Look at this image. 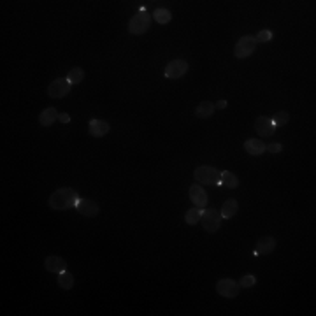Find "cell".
Instances as JSON below:
<instances>
[{
  "mask_svg": "<svg viewBox=\"0 0 316 316\" xmlns=\"http://www.w3.org/2000/svg\"><path fill=\"white\" fill-rule=\"evenodd\" d=\"M79 202V195L74 188H58L49 195V208L55 211H65V209L76 208Z\"/></svg>",
  "mask_w": 316,
  "mask_h": 316,
  "instance_id": "cell-1",
  "label": "cell"
},
{
  "mask_svg": "<svg viewBox=\"0 0 316 316\" xmlns=\"http://www.w3.org/2000/svg\"><path fill=\"white\" fill-rule=\"evenodd\" d=\"M149 26H151V16H149V12H146V9H141V11L128 21V32H130L132 35H141L148 32Z\"/></svg>",
  "mask_w": 316,
  "mask_h": 316,
  "instance_id": "cell-2",
  "label": "cell"
},
{
  "mask_svg": "<svg viewBox=\"0 0 316 316\" xmlns=\"http://www.w3.org/2000/svg\"><path fill=\"white\" fill-rule=\"evenodd\" d=\"M194 178L199 185H219V171L211 165H201L194 171Z\"/></svg>",
  "mask_w": 316,
  "mask_h": 316,
  "instance_id": "cell-3",
  "label": "cell"
},
{
  "mask_svg": "<svg viewBox=\"0 0 316 316\" xmlns=\"http://www.w3.org/2000/svg\"><path fill=\"white\" fill-rule=\"evenodd\" d=\"M221 219H223L221 214H219L214 208L204 209V211H202V218H201L202 228H204L206 232H209V234H214V232H218L219 228H221Z\"/></svg>",
  "mask_w": 316,
  "mask_h": 316,
  "instance_id": "cell-4",
  "label": "cell"
},
{
  "mask_svg": "<svg viewBox=\"0 0 316 316\" xmlns=\"http://www.w3.org/2000/svg\"><path fill=\"white\" fill-rule=\"evenodd\" d=\"M257 44L258 42L257 39H255V35H244V37H241L234 48L235 58L244 60L248 58V56H251L253 53H255V49H257Z\"/></svg>",
  "mask_w": 316,
  "mask_h": 316,
  "instance_id": "cell-5",
  "label": "cell"
},
{
  "mask_svg": "<svg viewBox=\"0 0 316 316\" xmlns=\"http://www.w3.org/2000/svg\"><path fill=\"white\" fill-rule=\"evenodd\" d=\"M216 292H218V295H221L225 299H235L239 295V292H241V285L235 279L223 278L216 283Z\"/></svg>",
  "mask_w": 316,
  "mask_h": 316,
  "instance_id": "cell-6",
  "label": "cell"
},
{
  "mask_svg": "<svg viewBox=\"0 0 316 316\" xmlns=\"http://www.w3.org/2000/svg\"><path fill=\"white\" fill-rule=\"evenodd\" d=\"M71 88L72 85L67 81V78H58L53 83H49V86L46 88V93H48V97L51 99H62L71 92Z\"/></svg>",
  "mask_w": 316,
  "mask_h": 316,
  "instance_id": "cell-7",
  "label": "cell"
},
{
  "mask_svg": "<svg viewBox=\"0 0 316 316\" xmlns=\"http://www.w3.org/2000/svg\"><path fill=\"white\" fill-rule=\"evenodd\" d=\"M186 72H188V63H186V60L176 58L167 63V67H165V71H164V76L167 79H179V78H183Z\"/></svg>",
  "mask_w": 316,
  "mask_h": 316,
  "instance_id": "cell-8",
  "label": "cell"
},
{
  "mask_svg": "<svg viewBox=\"0 0 316 316\" xmlns=\"http://www.w3.org/2000/svg\"><path fill=\"white\" fill-rule=\"evenodd\" d=\"M188 197H190V201L194 202V206L195 208H199V209H206V206H208V202H209V199H208V194H206V190L202 188L201 185H192L190 186V190H188Z\"/></svg>",
  "mask_w": 316,
  "mask_h": 316,
  "instance_id": "cell-9",
  "label": "cell"
},
{
  "mask_svg": "<svg viewBox=\"0 0 316 316\" xmlns=\"http://www.w3.org/2000/svg\"><path fill=\"white\" fill-rule=\"evenodd\" d=\"M76 209H78L79 214L86 216V218H95L99 214V211H101L99 204L95 201H92V199H79Z\"/></svg>",
  "mask_w": 316,
  "mask_h": 316,
  "instance_id": "cell-10",
  "label": "cell"
},
{
  "mask_svg": "<svg viewBox=\"0 0 316 316\" xmlns=\"http://www.w3.org/2000/svg\"><path fill=\"white\" fill-rule=\"evenodd\" d=\"M255 128H257L260 137H271V135L276 134V125L269 116H260V118H257Z\"/></svg>",
  "mask_w": 316,
  "mask_h": 316,
  "instance_id": "cell-11",
  "label": "cell"
},
{
  "mask_svg": "<svg viewBox=\"0 0 316 316\" xmlns=\"http://www.w3.org/2000/svg\"><path fill=\"white\" fill-rule=\"evenodd\" d=\"M109 130H111V125L104 119H92L88 123V134L92 137H104L109 134Z\"/></svg>",
  "mask_w": 316,
  "mask_h": 316,
  "instance_id": "cell-12",
  "label": "cell"
},
{
  "mask_svg": "<svg viewBox=\"0 0 316 316\" xmlns=\"http://www.w3.org/2000/svg\"><path fill=\"white\" fill-rule=\"evenodd\" d=\"M276 249V239L271 235H264L257 241V248H255V257L258 255H271Z\"/></svg>",
  "mask_w": 316,
  "mask_h": 316,
  "instance_id": "cell-13",
  "label": "cell"
},
{
  "mask_svg": "<svg viewBox=\"0 0 316 316\" xmlns=\"http://www.w3.org/2000/svg\"><path fill=\"white\" fill-rule=\"evenodd\" d=\"M44 267H46V271L60 274V272L67 271V262L63 260L62 257H58V255H49L44 262Z\"/></svg>",
  "mask_w": 316,
  "mask_h": 316,
  "instance_id": "cell-14",
  "label": "cell"
},
{
  "mask_svg": "<svg viewBox=\"0 0 316 316\" xmlns=\"http://www.w3.org/2000/svg\"><path fill=\"white\" fill-rule=\"evenodd\" d=\"M244 149L249 153V155L260 156V155H264V153H265L267 144H265L264 141H260V139H248V141L244 142Z\"/></svg>",
  "mask_w": 316,
  "mask_h": 316,
  "instance_id": "cell-15",
  "label": "cell"
},
{
  "mask_svg": "<svg viewBox=\"0 0 316 316\" xmlns=\"http://www.w3.org/2000/svg\"><path fill=\"white\" fill-rule=\"evenodd\" d=\"M218 186H227V188H237L239 178L230 171H219V185Z\"/></svg>",
  "mask_w": 316,
  "mask_h": 316,
  "instance_id": "cell-16",
  "label": "cell"
},
{
  "mask_svg": "<svg viewBox=\"0 0 316 316\" xmlns=\"http://www.w3.org/2000/svg\"><path fill=\"white\" fill-rule=\"evenodd\" d=\"M239 211V204L235 199H228V201L223 202V206H221V211H219V214H221V218L225 219H230L234 218L235 214H237Z\"/></svg>",
  "mask_w": 316,
  "mask_h": 316,
  "instance_id": "cell-17",
  "label": "cell"
},
{
  "mask_svg": "<svg viewBox=\"0 0 316 316\" xmlns=\"http://www.w3.org/2000/svg\"><path fill=\"white\" fill-rule=\"evenodd\" d=\"M58 111H56L55 107H46L44 111L39 114V123H41L42 126H51L53 123L58 119Z\"/></svg>",
  "mask_w": 316,
  "mask_h": 316,
  "instance_id": "cell-18",
  "label": "cell"
},
{
  "mask_svg": "<svg viewBox=\"0 0 316 316\" xmlns=\"http://www.w3.org/2000/svg\"><path fill=\"white\" fill-rule=\"evenodd\" d=\"M212 112H214V104L209 101L201 102V104L197 105V109H195V116H197V118H202V119L211 118Z\"/></svg>",
  "mask_w": 316,
  "mask_h": 316,
  "instance_id": "cell-19",
  "label": "cell"
},
{
  "mask_svg": "<svg viewBox=\"0 0 316 316\" xmlns=\"http://www.w3.org/2000/svg\"><path fill=\"white\" fill-rule=\"evenodd\" d=\"M202 211L204 209H199V208H190L188 211H186V214H185V221H186V225H197L199 221H201V218H202Z\"/></svg>",
  "mask_w": 316,
  "mask_h": 316,
  "instance_id": "cell-20",
  "label": "cell"
},
{
  "mask_svg": "<svg viewBox=\"0 0 316 316\" xmlns=\"http://www.w3.org/2000/svg\"><path fill=\"white\" fill-rule=\"evenodd\" d=\"M58 285H60L62 290H71V288H74V276L67 271L60 272L58 274Z\"/></svg>",
  "mask_w": 316,
  "mask_h": 316,
  "instance_id": "cell-21",
  "label": "cell"
},
{
  "mask_svg": "<svg viewBox=\"0 0 316 316\" xmlns=\"http://www.w3.org/2000/svg\"><path fill=\"white\" fill-rule=\"evenodd\" d=\"M153 19H155L158 25H167L172 19V14L169 9H156V11L153 12Z\"/></svg>",
  "mask_w": 316,
  "mask_h": 316,
  "instance_id": "cell-22",
  "label": "cell"
},
{
  "mask_svg": "<svg viewBox=\"0 0 316 316\" xmlns=\"http://www.w3.org/2000/svg\"><path fill=\"white\" fill-rule=\"evenodd\" d=\"M83 79H85V71H83L81 67H74L67 72V81L71 83V85H79Z\"/></svg>",
  "mask_w": 316,
  "mask_h": 316,
  "instance_id": "cell-23",
  "label": "cell"
},
{
  "mask_svg": "<svg viewBox=\"0 0 316 316\" xmlns=\"http://www.w3.org/2000/svg\"><path fill=\"white\" fill-rule=\"evenodd\" d=\"M271 119L274 121L276 128H278V126H281V125H287L288 119H290V114H288L287 111H279V112H276V114L272 116Z\"/></svg>",
  "mask_w": 316,
  "mask_h": 316,
  "instance_id": "cell-24",
  "label": "cell"
},
{
  "mask_svg": "<svg viewBox=\"0 0 316 316\" xmlns=\"http://www.w3.org/2000/svg\"><path fill=\"white\" fill-rule=\"evenodd\" d=\"M239 285H241V288H251L257 285V276L253 274H244L241 279H239Z\"/></svg>",
  "mask_w": 316,
  "mask_h": 316,
  "instance_id": "cell-25",
  "label": "cell"
},
{
  "mask_svg": "<svg viewBox=\"0 0 316 316\" xmlns=\"http://www.w3.org/2000/svg\"><path fill=\"white\" fill-rule=\"evenodd\" d=\"M272 32L271 30H260L257 35H255V39H257V42H269L272 39Z\"/></svg>",
  "mask_w": 316,
  "mask_h": 316,
  "instance_id": "cell-26",
  "label": "cell"
},
{
  "mask_svg": "<svg viewBox=\"0 0 316 316\" xmlns=\"http://www.w3.org/2000/svg\"><path fill=\"white\" fill-rule=\"evenodd\" d=\"M265 151H269V153H281L283 146L279 144V142H271V144H267V149H265Z\"/></svg>",
  "mask_w": 316,
  "mask_h": 316,
  "instance_id": "cell-27",
  "label": "cell"
},
{
  "mask_svg": "<svg viewBox=\"0 0 316 316\" xmlns=\"http://www.w3.org/2000/svg\"><path fill=\"white\" fill-rule=\"evenodd\" d=\"M58 121H60V123H69V121H71V116H69L67 112H60Z\"/></svg>",
  "mask_w": 316,
  "mask_h": 316,
  "instance_id": "cell-28",
  "label": "cell"
},
{
  "mask_svg": "<svg viewBox=\"0 0 316 316\" xmlns=\"http://www.w3.org/2000/svg\"><path fill=\"white\" fill-rule=\"evenodd\" d=\"M214 109H219V111H223V109H227V101H218L214 104Z\"/></svg>",
  "mask_w": 316,
  "mask_h": 316,
  "instance_id": "cell-29",
  "label": "cell"
}]
</instances>
